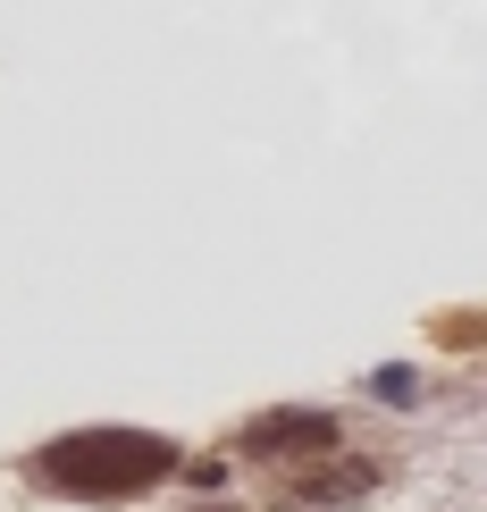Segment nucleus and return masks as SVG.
I'll use <instances>...</instances> for the list:
<instances>
[{"instance_id": "nucleus-4", "label": "nucleus", "mask_w": 487, "mask_h": 512, "mask_svg": "<svg viewBox=\"0 0 487 512\" xmlns=\"http://www.w3.org/2000/svg\"><path fill=\"white\" fill-rule=\"evenodd\" d=\"M378 395H387V403H412V370H378Z\"/></svg>"}, {"instance_id": "nucleus-2", "label": "nucleus", "mask_w": 487, "mask_h": 512, "mask_svg": "<svg viewBox=\"0 0 487 512\" xmlns=\"http://www.w3.org/2000/svg\"><path fill=\"white\" fill-rule=\"evenodd\" d=\"M244 454L252 462H328L336 420L328 412H261V420H244Z\"/></svg>"}, {"instance_id": "nucleus-3", "label": "nucleus", "mask_w": 487, "mask_h": 512, "mask_svg": "<svg viewBox=\"0 0 487 512\" xmlns=\"http://www.w3.org/2000/svg\"><path fill=\"white\" fill-rule=\"evenodd\" d=\"M370 487H378V471H370V462L328 454V471H320V479H286V487H278V512H336V504L370 496Z\"/></svg>"}, {"instance_id": "nucleus-1", "label": "nucleus", "mask_w": 487, "mask_h": 512, "mask_svg": "<svg viewBox=\"0 0 487 512\" xmlns=\"http://www.w3.org/2000/svg\"><path fill=\"white\" fill-rule=\"evenodd\" d=\"M177 445L152 437V429H76V437H51L34 454V479L59 487V496H93V504H118V496H143L177 471Z\"/></svg>"}]
</instances>
